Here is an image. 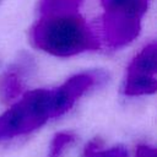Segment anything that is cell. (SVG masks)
I'll list each match as a JSON object with an SVG mask.
<instances>
[{
	"label": "cell",
	"instance_id": "6da1fadb",
	"mask_svg": "<svg viewBox=\"0 0 157 157\" xmlns=\"http://www.w3.org/2000/svg\"><path fill=\"white\" fill-rule=\"evenodd\" d=\"M29 42L36 49L56 58H70L97 50L98 36L77 12L38 15L29 28Z\"/></svg>",
	"mask_w": 157,
	"mask_h": 157
},
{
	"label": "cell",
	"instance_id": "7a4b0ae2",
	"mask_svg": "<svg viewBox=\"0 0 157 157\" xmlns=\"http://www.w3.org/2000/svg\"><path fill=\"white\" fill-rule=\"evenodd\" d=\"M50 119L48 90L25 92L0 114V141L13 140L34 132Z\"/></svg>",
	"mask_w": 157,
	"mask_h": 157
},
{
	"label": "cell",
	"instance_id": "3957f363",
	"mask_svg": "<svg viewBox=\"0 0 157 157\" xmlns=\"http://www.w3.org/2000/svg\"><path fill=\"white\" fill-rule=\"evenodd\" d=\"M157 90V45L147 43L130 61L121 92L126 97L151 96Z\"/></svg>",
	"mask_w": 157,
	"mask_h": 157
},
{
	"label": "cell",
	"instance_id": "277c9868",
	"mask_svg": "<svg viewBox=\"0 0 157 157\" xmlns=\"http://www.w3.org/2000/svg\"><path fill=\"white\" fill-rule=\"evenodd\" d=\"M105 80L107 75L101 70L82 71L66 78L58 87L48 90L50 119H56L66 114L81 97Z\"/></svg>",
	"mask_w": 157,
	"mask_h": 157
},
{
	"label": "cell",
	"instance_id": "5b68a950",
	"mask_svg": "<svg viewBox=\"0 0 157 157\" xmlns=\"http://www.w3.org/2000/svg\"><path fill=\"white\" fill-rule=\"evenodd\" d=\"M141 31V21L102 15V40L112 49H120L132 43Z\"/></svg>",
	"mask_w": 157,
	"mask_h": 157
},
{
	"label": "cell",
	"instance_id": "8992f818",
	"mask_svg": "<svg viewBox=\"0 0 157 157\" xmlns=\"http://www.w3.org/2000/svg\"><path fill=\"white\" fill-rule=\"evenodd\" d=\"M31 63L26 58L11 65L0 75V102L11 104L17 101L26 90V80L31 71Z\"/></svg>",
	"mask_w": 157,
	"mask_h": 157
},
{
	"label": "cell",
	"instance_id": "52a82bcc",
	"mask_svg": "<svg viewBox=\"0 0 157 157\" xmlns=\"http://www.w3.org/2000/svg\"><path fill=\"white\" fill-rule=\"evenodd\" d=\"M151 0H101L103 15L142 21Z\"/></svg>",
	"mask_w": 157,
	"mask_h": 157
},
{
	"label": "cell",
	"instance_id": "ba28073f",
	"mask_svg": "<svg viewBox=\"0 0 157 157\" xmlns=\"http://www.w3.org/2000/svg\"><path fill=\"white\" fill-rule=\"evenodd\" d=\"M81 157H130V153L123 145L105 147V144L102 139L94 137L85 145Z\"/></svg>",
	"mask_w": 157,
	"mask_h": 157
},
{
	"label": "cell",
	"instance_id": "9c48e42d",
	"mask_svg": "<svg viewBox=\"0 0 157 157\" xmlns=\"http://www.w3.org/2000/svg\"><path fill=\"white\" fill-rule=\"evenodd\" d=\"M76 139V135L71 131L56 132L49 144L47 157H64L66 152L75 145Z\"/></svg>",
	"mask_w": 157,
	"mask_h": 157
},
{
	"label": "cell",
	"instance_id": "30bf717a",
	"mask_svg": "<svg viewBox=\"0 0 157 157\" xmlns=\"http://www.w3.org/2000/svg\"><path fill=\"white\" fill-rule=\"evenodd\" d=\"M83 0H39L38 15L56 12H77Z\"/></svg>",
	"mask_w": 157,
	"mask_h": 157
},
{
	"label": "cell",
	"instance_id": "8fae6325",
	"mask_svg": "<svg viewBox=\"0 0 157 157\" xmlns=\"http://www.w3.org/2000/svg\"><path fill=\"white\" fill-rule=\"evenodd\" d=\"M132 157H157V150L151 144L141 142L135 147Z\"/></svg>",
	"mask_w": 157,
	"mask_h": 157
},
{
	"label": "cell",
	"instance_id": "7c38bea8",
	"mask_svg": "<svg viewBox=\"0 0 157 157\" xmlns=\"http://www.w3.org/2000/svg\"><path fill=\"white\" fill-rule=\"evenodd\" d=\"M0 1H1V0H0Z\"/></svg>",
	"mask_w": 157,
	"mask_h": 157
}]
</instances>
